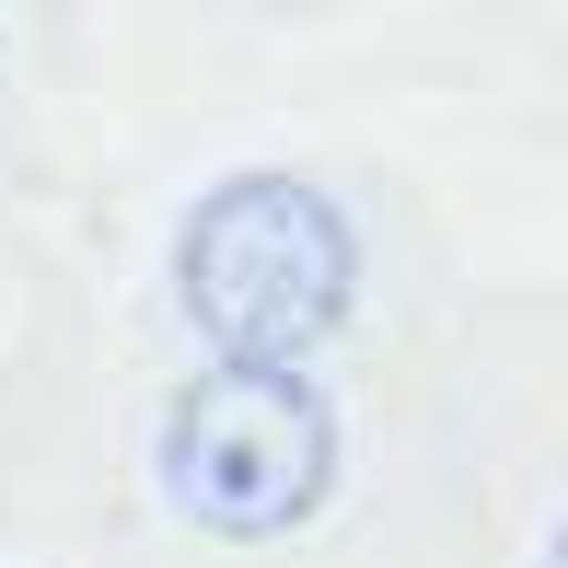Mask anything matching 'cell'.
<instances>
[{
  "label": "cell",
  "mask_w": 568,
  "mask_h": 568,
  "mask_svg": "<svg viewBox=\"0 0 568 568\" xmlns=\"http://www.w3.org/2000/svg\"><path fill=\"white\" fill-rule=\"evenodd\" d=\"M151 464H163V499L197 534L267 546V534H302L337 499V406H325L314 372H244V359H221V372H186L163 395Z\"/></svg>",
  "instance_id": "cell-2"
},
{
  "label": "cell",
  "mask_w": 568,
  "mask_h": 568,
  "mask_svg": "<svg viewBox=\"0 0 568 568\" xmlns=\"http://www.w3.org/2000/svg\"><path fill=\"white\" fill-rule=\"evenodd\" d=\"M546 568H568V523H557V546H546Z\"/></svg>",
  "instance_id": "cell-3"
},
{
  "label": "cell",
  "mask_w": 568,
  "mask_h": 568,
  "mask_svg": "<svg viewBox=\"0 0 568 568\" xmlns=\"http://www.w3.org/2000/svg\"><path fill=\"white\" fill-rule=\"evenodd\" d=\"M359 291V232L302 174H221L174 232V302L221 359L244 372H302L314 337Z\"/></svg>",
  "instance_id": "cell-1"
}]
</instances>
